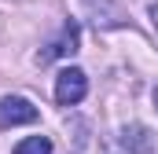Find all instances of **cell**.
<instances>
[{"label":"cell","mask_w":158,"mask_h":154,"mask_svg":"<svg viewBox=\"0 0 158 154\" xmlns=\"http://www.w3.org/2000/svg\"><path fill=\"white\" fill-rule=\"evenodd\" d=\"M85 92H88V77H85V70L66 66V70L59 74V81H55V99H59V107H74V103H81Z\"/></svg>","instance_id":"obj_1"},{"label":"cell","mask_w":158,"mask_h":154,"mask_svg":"<svg viewBox=\"0 0 158 154\" xmlns=\"http://www.w3.org/2000/svg\"><path fill=\"white\" fill-rule=\"evenodd\" d=\"M37 121V107L22 95H4L0 99V128H11V125H33Z\"/></svg>","instance_id":"obj_2"},{"label":"cell","mask_w":158,"mask_h":154,"mask_svg":"<svg viewBox=\"0 0 158 154\" xmlns=\"http://www.w3.org/2000/svg\"><path fill=\"white\" fill-rule=\"evenodd\" d=\"M74 51H77V26H74V22H66V26H63V37L55 40V44H48V51H40L37 59H40V63H52V59L74 55Z\"/></svg>","instance_id":"obj_3"},{"label":"cell","mask_w":158,"mask_h":154,"mask_svg":"<svg viewBox=\"0 0 158 154\" xmlns=\"http://www.w3.org/2000/svg\"><path fill=\"white\" fill-rule=\"evenodd\" d=\"M121 143L132 154H151L155 151V136H151L143 125H125V128H121Z\"/></svg>","instance_id":"obj_4"},{"label":"cell","mask_w":158,"mask_h":154,"mask_svg":"<svg viewBox=\"0 0 158 154\" xmlns=\"http://www.w3.org/2000/svg\"><path fill=\"white\" fill-rule=\"evenodd\" d=\"M15 154H52V140L48 136H30L15 147Z\"/></svg>","instance_id":"obj_5"},{"label":"cell","mask_w":158,"mask_h":154,"mask_svg":"<svg viewBox=\"0 0 158 154\" xmlns=\"http://www.w3.org/2000/svg\"><path fill=\"white\" fill-rule=\"evenodd\" d=\"M151 22H155V30H158V4H151Z\"/></svg>","instance_id":"obj_6"},{"label":"cell","mask_w":158,"mask_h":154,"mask_svg":"<svg viewBox=\"0 0 158 154\" xmlns=\"http://www.w3.org/2000/svg\"><path fill=\"white\" fill-rule=\"evenodd\" d=\"M155 107H158V92H155Z\"/></svg>","instance_id":"obj_7"}]
</instances>
